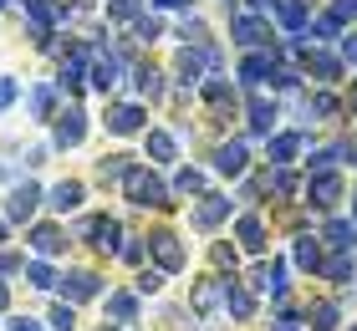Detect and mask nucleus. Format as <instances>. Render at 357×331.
<instances>
[{
    "label": "nucleus",
    "mask_w": 357,
    "mask_h": 331,
    "mask_svg": "<svg viewBox=\"0 0 357 331\" xmlns=\"http://www.w3.org/2000/svg\"><path fill=\"white\" fill-rule=\"evenodd\" d=\"M123 199L128 204H138V209H169L174 199H169V184L158 174H149L143 163H128V174H123Z\"/></svg>",
    "instance_id": "nucleus-1"
},
{
    "label": "nucleus",
    "mask_w": 357,
    "mask_h": 331,
    "mask_svg": "<svg viewBox=\"0 0 357 331\" xmlns=\"http://www.w3.org/2000/svg\"><path fill=\"white\" fill-rule=\"evenodd\" d=\"M41 209H46V189H41V184H31V178H21V184H10V189H6V204H0V214L10 220V229L31 224V220H36Z\"/></svg>",
    "instance_id": "nucleus-2"
},
{
    "label": "nucleus",
    "mask_w": 357,
    "mask_h": 331,
    "mask_svg": "<svg viewBox=\"0 0 357 331\" xmlns=\"http://www.w3.org/2000/svg\"><path fill=\"white\" fill-rule=\"evenodd\" d=\"M72 240L92 245L97 255H118V245H123V224H118V220H107V214H87V220H77Z\"/></svg>",
    "instance_id": "nucleus-3"
},
{
    "label": "nucleus",
    "mask_w": 357,
    "mask_h": 331,
    "mask_svg": "<svg viewBox=\"0 0 357 331\" xmlns=\"http://www.w3.org/2000/svg\"><path fill=\"white\" fill-rule=\"evenodd\" d=\"M87 138V112L82 107H56V118H52V153H67V148H77Z\"/></svg>",
    "instance_id": "nucleus-4"
},
{
    "label": "nucleus",
    "mask_w": 357,
    "mask_h": 331,
    "mask_svg": "<svg viewBox=\"0 0 357 331\" xmlns=\"http://www.w3.org/2000/svg\"><path fill=\"white\" fill-rule=\"evenodd\" d=\"M149 255H153V265H158L164 275H178V270L189 265V250L178 245L174 229H158V235H149Z\"/></svg>",
    "instance_id": "nucleus-5"
},
{
    "label": "nucleus",
    "mask_w": 357,
    "mask_h": 331,
    "mask_svg": "<svg viewBox=\"0 0 357 331\" xmlns=\"http://www.w3.org/2000/svg\"><path fill=\"white\" fill-rule=\"evenodd\" d=\"M26 245H31V250H36V255H46V260H56L61 250H67V229H61L56 220H31L26 224Z\"/></svg>",
    "instance_id": "nucleus-6"
},
{
    "label": "nucleus",
    "mask_w": 357,
    "mask_h": 331,
    "mask_svg": "<svg viewBox=\"0 0 357 331\" xmlns=\"http://www.w3.org/2000/svg\"><path fill=\"white\" fill-rule=\"evenodd\" d=\"M56 286H61V301L82 306V301H97V295H102V275L97 270H67Z\"/></svg>",
    "instance_id": "nucleus-7"
},
{
    "label": "nucleus",
    "mask_w": 357,
    "mask_h": 331,
    "mask_svg": "<svg viewBox=\"0 0 357 331\" xmlns=\"http://www.w3.org/2000/svg\"><path fill=\"white\" fill-rule=\"evenodd\" d=\"M102 123H107V132L128 138V132H143V128H149V107H143V102H112Z\"/></svg>",
    "instance_id": "nucleus-8"
},
{
    "label": "nucleus",
    "mask_w": 357,
    "mask_h": 331,
    "mask_svg": "<svg viewBox=\"0 0 357 331\" xmlns=\"http://www.w3.org/2000/svg\"><path fill=\"white\" fill-rule=\"evenodd\" d=\"M56 102H61L56 82H36V87H26V112H31V123H52V118H56Z\"/></svg>",
    "instance_id": "nucleus-9"
},
{
    "label": "nucleus",
    "mask_w": 357,
    "mask_h": 331,
    "mask_svg": "<svg viewBox=\"0 0 357 331\" xmlns=\"http://www.w3.org/2000/svg\"><path fill=\"white\" fill-rule=\"evenodd\" d=\"M82 199H87L82 178H61V184L46 189V209H52V214H72V209H82Z\"/></svg>",
    "instance_id": "nucleus-10"
},
{
    "label": "nucleus",
    "mask_w": 357,
    "mask_h": 331,
    "mask_svg": "<svg viewBox=\"0 0 357 331\" xmlns=\"http://www.w3.org/2000/svg\"><path fill=\"white\" fill-rule=\"evenodd\" d=\"M118 77H123V56H118V52H107V56H92V66H87V82H92V92H112V87H118Z\"/></svg>",
    "instance_id": "nucleus-11"
},
{
    "label": "nucleus",
    "mask_w": 357,
    "mask_h": 331,
    "mask_svg": "<svg viewBox=\"0 0 357 331\" xmlns=\"http://www.w3.org/2000/svg\"><path fill=\"white\" fill-rule=\"evenodd\" d=\"M306 194H312V204H317V209H337V199H342V178H337L332 169H321V174H312Z\"/></svg>",
    "instance_id": "nucleus-12"
},
{
    "label": "nucleus",
    "mask_w": 357,
    "mask_h": 331,
    "mask_svg": "<svg viewBox=\"0 0 357 331\" xmlns=\"http://www.w3.org/2000/svg\"><path fill=\"white\" fill-rule=\"evenodd\" d=\"M275 77V56L271 52H245V61H240V82H245V87H261V82H271Z\"/></svg>",
    "instance_id": "nucleus-13"
},
{
    "label": "nucleus",
    "mask_w": 357,
    "mask_h": 331,
    "mask_svg": "<svg viewBox=\"0 0 357 331\" xmlns=\"http://www.w3.org/2000/svg\"><path fill=\"white\" fill-rule=\"evenodd\" d=\"M230 36H235V46H266L271 41V26L261 21V15H235V26H230Z\"/></svg>",
    "instance_id": "nucleus-14"
},
{
    "label": "nucleus",
    "mask_w": 357,
    "mask_h": 331,
    "mask_svg": "<svg viewBox=\"0 0 357 331\" xmlns=\"http://www.w3.org/2000/svg\"><path fill=\"white\" fill-rule=\"evenodd\" d=\"M230 220V199L225 194H204V204L194 209V229H220Z\"/></svg>",
    "instance_id": "nucleus-15"
},
{
    "label": "nucleus",
    "mask_w": 357,
    "mask_h": 331,
    "mask_svg": "<svg viewBox=\"0 0 357 331\" xmlns=\"http://www.w3.org/2000/svg\"><path fill=\"white\" fill-rule=\"evenodd\" d=\"M220 301H225V311H230L235 321H255V295H250L245 286H235V280H225V295H220Z\"/></svg>",
    "instance_id": "nucleus-16"
},
{
    "label": "nucleus",
    "mask_w": 357,
    "mask_h": 331,
    "mask_svg": "<svg viewBox=\"0 0 357 331\" xmlns=\"http://www.w3.org/2000/svg\"><path fill=\"white\" fill-rule=\"evenodd\" d=\"M107 316L118 321V326H133L138 321V291H107Z\"/></svg>",
    "instance_id": "nucleus-17"
},
{
    "label": "nucleus",
    "mask_w": 357,
    "mask_h": 331,
    "mask_svg": "<svg viewBox=\"0 0 357 331\" xmlns=\"http://www.w3.org/2000/svg\"><path fill=\"white\" fill-rule=\"evenodd\" d=\"M21 275H26V286H31V291H56V280H61V275H56V265L46 260V255L26 260V270H21Z\"/></svg>",
    "instance_id": "nucleus-18"
},
{
    "label": "nucleus",
    "mask_w": 357,
    "mask_h": 331,
    "mask_svg": "<svg viewBox=\"0 0 357 331\" xmlns=\"http://www.w3.org/2000/svg\"><path fill=\"white\" fill-rule=\"evenodd\" d=\"M204 61L215 66L220 56H215V52H189V46H184V52H178V61H174V66H178V82H184V87H194V82H199V72H204Z\"/></svg>",
    "instance_id": "nucleus-19"
},
{
    "label": "nucleus",
    "mask_w": 357,
    "mask_h": 331,
    "mask_svg": "<svg viewBox=\"0 0 357 331\" xmlns=\"http://www.w3.org/2000/svg\"><path fill=\"white\" fill-rule=\"evenodd\" d=\"M275 15H281V26H286V36H301L306 31V0H275L271 6Z\"/></svg>",
    "instance_id": "nucleus-20"
},
{
    "label": "nucleus",
    "mask_w": 357,
    "mask_h": 331,
    "mask_svg": "<svg viewBox=\"0 0 357 331\" xmlns=\"http://www.w3.org/2000/svg\"><path fill=\"white\" fill-rule=\"evenodd\" d=\"M215 169L230 174V178L245 174V143H220V148H215Z\"/></svg>",
    "instance_id": "nucleus-21"
},
{
    "label": "nucleus",
    "mask_w": 357,
    "mask_h": 331,
    "mask_svg": "<svg viewBox=\"0 0 357 331\" xmlns=\"http://www.w3.org/2000/svg\"><path fill=\"white\" fill-rule=\"evenodd\" d=\"M143 132H149V138H143V143H149V158L153 163H174V153H178L174 132H164V128H143Z\"/></svg>",
    "instance_id": "nucleus-22"
},
{
    "label": "nucleus",
    "mask_w": 357,
    "mask_h": 331,
    "mask_svg": "<svg viewBox=\"0 0 357 331\" xmlns=\"http://www.w3.org/2000/svg\"><path fill=\"white\" fill-rule=\"evenodd\" d=\"M220 295H225V280H199V286H194V311L209 316V311L220 306Z\"/></svg>",
    "instance_id": "nucleus-23"
},
{
    "label": "nucleus",
    "mask_w": 357,
    "mask_h": 331,
    "mask_svg": "<svg viewBox=\"0 0 357 331\" xmlns=\"http://www.w3.org/2000/svg\"><path fill=\"white\" fill-rule=\"evenodd\" d=\"M128 153H112V158H97V184H123V174H128Z\"/></svg>",
    "instance_id": "nucleus-24"
},
{
    "label": "nucleus",
    "mask_w": 357,
    "mask_h": 331,
    "mask_svg": "<svg viewBox=\"0 0 357 331\" xmlns=\"http://www.w3.org/2000/svg\"><path fill=\"white\" fill-rule=\"evenodd\" d=\"M240 245H245L250 255H261V250H266V224L255 220V214H245V220H240Z\"/></svg>",
    "instance_id": "nucleus-25"
},
{
    "label": "nucleus",
    "mask_w": 357,
    "mask_h": 331,
    "mask_svg": "<svg viewBox=\"0 0 357 331\" xmlns=\"http://www.w3.org/2000/svg\"><path fill=\"white\" fill-rule=\"evenodd\" d=\"M250 128L271 138V128H275V102H266V97H250Z\"/></svg>",
    "instance_id": "nucleus-26"
},
{
    "label": "nucleus",
    "mask_w": 357,
    "mask_h": 331,
    "mask_svg": "<svg viewBox=\"0 0 357 331\" xmlns=\"http://www.w3.org/2000/svg\"><path fill=\"white\" fill-rule=\"evenodd\" d=\"M133 82H138V92H143V97H158V92H164V72H153L149 61H138V66H133Z\"/></svg>",
    "instance_id": "nucleus-27"
},
{
    "label": "nucleus",
    "mask_w": 357,
    "mask_h": 331,
    "mask_svg": "<svg viewBox=\"0 0 357 331\" xmlns=\"http://www.w3.org/2000/svg\"><path fill=\"white\" fill-rule=\"evenodd\" d=\"M306 66H312L321 82H337V77H342V61L327 56V52H306Z\"/></svg>",
    "instance_id": "nucleus-28"
},
{
    "label": "nucleus",
    "mask_w": 357,
    "mask_h": 331,
    "mask_svg": "<svg viewBox=\"0 0 357 331\" xmlns=\"http://www.w3.org/2000/svg\"><path fill=\"white\" fill-rule=\"evenodd\" d=\"M46 331H77V306L72 301H56L52 316H46Z\"/></svg>",
    "instance_id": "nucleus-29"
},
{
    "label": "nucleus",
    "mask_w": 357,
    "mask_h": 331,
    "mask_svg": "<svg viewBox=\"0 0 357 331\" xmlns=\"http://www.w3.org/2000/svg\"><path fill=\"white\" fill-rule=\"evenodd\" d=\"M296 148H301L296 132H275V138H271V163H291V158H296Z\"/></svg>",
    "instance_id": "nucleus-30"
},
{
    "label": "nucleus",
    "mask_w": 357,
    "mask_h": 331,
    "mask_svg": "<svg viewBox=\"0 0 357 331\" xmlns=\"http://www.w3.org/2000/svg\"><path fill=\"white\" fill-rule=\"evenodd\" d=\"M317 270H321V275H327V280H337V286H347V280H352V260H347V250H342V255H332V260H321V265H317Z\"/></svg>",
    "instance_id": "nucleus-31"
},
{
    "label": "nucleus",
    "mask_w": 357,
    "mask_h": 331,
    "mask_svg": "<svg viewBox=\"0 0 357 331\" xmlns=\"http://www.w3.org/2000/svg\"><path fill=\"white\" fill-rule=\"evenodd\" d=\"M327 240L337 245V250H357V235H352L347 220H332V224H327Z\"/></svg>",
    "instance_id": "nucleus-32"
},
{
    "label": "nucleus",
    "mask_w": 357,
    "mask_h": 331,
    "mask_svg": "<svg viewBox=\"0 0 357 331\" xmlns=\"http://www.w3.org/2000/svg\"><path fill=\"white\" fill-rule=\"evenodd\" d=\"M296 265H301V270H317V265H321V250H317V240H312V235H301V240H296Z\"/></svg>",
    "instance_id": "nucleus-33"
},
{
    "label": "nucleus",
    "mask_w": 357,
    "mask_h": 331,
    "mask_svg": "<svg viewBox=\"0 0 357 331\" xmlns=\"http://www.w3.org/2000/svg\"><path fill=\"white\" fill-rule=\"evenodd\" d=\"M133 36H138L143 46H149V41L164 36V21H158V15H138V21H133Z\"/></svg>",
    "instance_id": "nucleus-34"
},
{
    "label": "nucleus",
    "mask_w": 357,
    "mask_h": 331,
    "mask_svg": "<svg viewBox=\"0 0 357 331\" xmlns=\"http://www.w3.org/2000/svg\"><path fill=\"white\" fill-rule=\"evenodd\" d=\"M204 189V174L199 169H178L174 174V194H199Z\"/></svg>",
    "instance_id": "nucleus-35"
},
{
    "label": "nucleus",
    "mask_w": 357,
    "mask_h": 331,
    "mask_svg": "<svg viewBox=\"0 0 357 331\" xmlns=\"http://www.w3.org/2000/svg\"><path fill=\"white\" fill-rule=\"evenodd\" d=\"M306 316H312V326H317V331H337V306H332V301L312 306V311H306Z\"/></svg>",
    "instance_id": "nucleus-36"
},
{
    "label": "nucleus",
    "mask_w": 357,
    "mask_h": 331,
    "mask_svg": "<svg viewBox=\"0 0 357 331\" xmlns=\"http://www.w3.org/2000/svg\"><path fill=\"white\" fill-rule=\"evenodd\" d=\"M133 291H138V295H158V291H164V270H138Z\"/></svg>",
    "instance_id": "nucleus-37"
},
{
    "label": "nucleus",
    "mask_w": 357,
    "mask_h": 331,
    "mask_svg": "<svg viewBox=\"0 0 357 331\" xmlns=\"http://www.w3.org/2000/svg\"><path fill=\"white\" fill-rule=\"evenodd\" d=\"M271 189L281 194V199H291V194H296V174H286V163H275V174H271Z\"/></svg>",
    "instance_id": "nucleus-38"
},
{
    "label": "nucleus",
    "mask_w": 357,
    "mask_h": 331,
    "mask_svg": "<svg viewBox=\"0 0 357 331\" xmlns=\"http://www.w3.org/2000/svg\"><path fill=\"white\" fill-rule=\"evenodd\" d=\"M26 270V255H15V250H0V280H10V275H21Z\"/></svg>",
    "instance_id": "nucleus-39"
},
{
    "label": "nucleus",
    "mask_w": 357,
    "mask_h": 331,
    "mask_svg": "<svg viewBox=\"0 0 357 331\" xmlns=\"http://www.w3.org/2000/svg\"><path fill=\"white\" fill-rule=\"evenodd\" d=\"M178 36L199 46V41H204V21H194V15H184V21H178Z\"/></svg>",
    "instance_id": "nucleus-40"
},
{
    "label": "nucleus",
    "mask_w": 357,
    "mask_h": 331,
    "mask_svg": "<svg viewBox=\"0 0 357 331\" xmlns=\"http://www.w3.org/2000/svg\"><path fill=\"white\" fill-rule=\"evenodd\" d=\"M306 112H317V118H332V112H337V97H327V92H317L312 102H306Z\"/></svg>",
    "instance_id": "nucleus-41"
},
{
    "label": "nucleus",
    "mask_w": 357,
    "mask_h": 331,
    "mask_svg": "<svg viewBox=\"0 0 357 331\" xmlns=\"http://www.w3.org/2000/svg\"><path fill=\"white\" fill-rule=\"evenodd\" d=\"M15 97H21V82H15V77H0V112H6Z\"/></svg>",
    "instance_id": "nucleus-42"
},
{
    "label": "nucleus",
    "mask_w": 357,
    "mask_h": 331,
    "mask_svg": "<svg viewBox=\"0 0 357 331\" xmlns=\"http://www.w3.org/2000/svg\"><path fill=\"white\" fill-rule=\"evenodd\" d=\"M312 31H317V41H332L337 31H342V21H337V15H321V21H317Z\"/></svg>",
    "instance_id": "nucleus-43"
},
{
    "label": "nucleus",
    "mask_w": 357,
    "mask_h": 331,
    "mask_svg": "<svg viewBox=\"0 0 357 331\" xmlns=\"http://www.w3.org/2000/svg\"><path fill=\"white\" fill-rule=\"evenodd\" d=\"M46 158H52V143H36V148H31V153H26V169H41Z\"/></svg>",
    "instance_id": "nucleus-44"
},
{
    "label": "nucleus",
    "mask_w": 357,
    "mask_h": 331,
    "mask_svg": "<svg viewBox=\"0 0 357 331\" xmlns=\"http://www.w3.org/2000/svg\"><path fill=\"white\" fill-rule=\"evenodd\" d=\"M6 331H46V326H41L36 316H10V321H6Z\"/></svg>",
    "instance_id": "nucleus-45"
},
{
    "label": "nucleus",
    "mask_w": 357,
    "mask_h": 331,
    "mask_svg": "<svg viewBox=\"0 0 357 331\" xmlns=\"http://www.w3.org/2000/svg\"><path fill=\"white\" fill-rule=\"evenodd\" d=\"M332 15H337V21H347V15H357V0H337V10H332Z\"/></svg>",
    "instance_id": "nucleus-46"
},
{
    "label": "nucleus",
    "mask_w": 357,
    "mask_h": 331,
    "mask_svg": "<svg viewBox=\"0 0 357 331\" xmlns=\"http://www.w3.org/2000/svg\"><path fill=\"white\" fill-rule=\"evenodd\" d=\"M342 56H347V61H357V31H352V36H342Z\"/></svg>",
    "instance_id": "nucleus-47"
},
{
    "label": "nucleus",
    "mask_w": 357,
    "mask_h": 331,
    "mask_svg": "<svg viewBox=\"0 0 357 331\" xmlns=\"http://www.w3.org/2000/svg\"><path fill=\"white\" fill-rule=\"evenodd\" d=\"M6 311H10V286L0 280V316H6Z\"/></svg>",
    "instance_id": "nucleus-48"
},
{
    "label": "nucleus",
    "mask_w": 357,
    "mask_h": 331,
    "mask_svg": "<svg viewBox=\"0 0 357 331\" xmlns=\"http://www.w3.org/2000/svg\"><path fill=\"white\" fill-rule=\"evenodd\" d=\"M158 10H174V6H189V0H153Z\"/></svg>",
    "instance_id": "nucleus-49"
},
{
    "label": "nucleus",
    "mask_w": 357,
    "mask_h": 331,
    "mask_svg": "<svg viewBox=\"0 0 357 331\" xmlns=\"http://www.w3.org/2000/svg\"><path fill=\"white\" fill-rule=\"evenodd\" d=\"M6 240H10V220L0 214V245H6Z\"/></svg>",
    "instance_id": "nucleus-50"
},
{
    "label": "nucleus",
    "mask_w": 357,
    "mask_h": 331,
    "mask_svg": "<svg viewBox=\"0 0 357 331\" xmlns=\"http://www.w3.org/2000/svg\"><path fill=\"white\" fill-rule=\"evenodd\" d=\"M250 6H255V10H271V6H275V0H250Z\"/></svg>",
    "instance_id": "nucleus-51"
},
{
    "label": "nucleus",
    "mask_w": 357,
    "mask_h": 331,
    "mask_svg": "<svg viewBox=\"0 0 357 331\" xmlns=\"http://www.w3.org/2000/svg\"><path fill=\"white\" fill-rule=\"evenodd\" d=\"M102 331H128V326H118V321H112V326H102Z\"/></svg>",
    "instance_id": "nucleus-52"
},
{
    "label": "nucleus",
    "mask_w": 357,
    "mask_h": 331,
    "mask_svg": "<svg viewBox=\"0 0 357 331\" xmlns=\"http://www.w3.org/2000/svg\"><path fill=\"white\" fill-rule=\"evenodd\" d=\"M0 178H6V169H0Z\"/></svg>",
    "instance_id": "nucleus-53"
},
{
    "label": "nucleus",
    "mask_w": 357,
    "mask_h": 331,
    "mask_svg": "<svg viewBox=\"0 0 357 331\" xmlns=\"http://www.w3.org/2000/svg\"><path fill=\"white\" fill-rule=\"evenodd\" d=\"M281 331H291V326H281Z\"/></svg>",
    "instance_id": "nucleus-54"
}]
</instances>
